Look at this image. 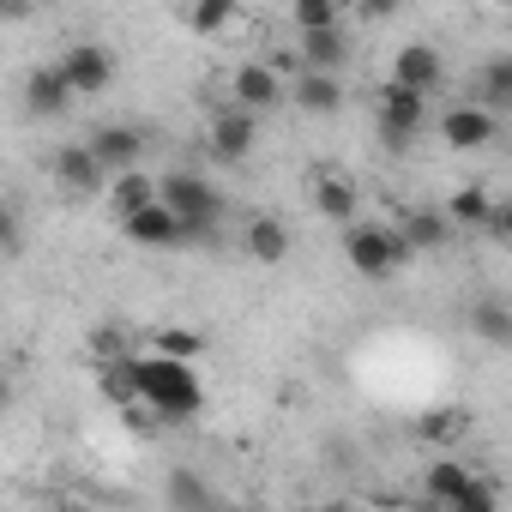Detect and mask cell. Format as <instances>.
Segmentation results:
<instances>
[{
  "label": "cell",
  "mask_w": 512,
  "mask_h": 512,
  "mask_svg": "<svg viewBox=\"0 0 512 512\" xmlns=\"http://www.w3.org/2000/svg\"><path fill=\"white\" fill-rule=\"evenodd\" d=\"M440 139L452 151H482V145H494V115H482L476 103H458L440 115Z\"/></svg>",
  "instance_id": "12"
},
{
  "label": "cell",
  "mask_w": 512,
  "mask_h": 512,
  "mask_svg": "<svg viewBox=\"0 0 512 512\" xmlns=\"http://www.w3.org/2000/svg\"><path fill=\"white\" fill-rule=\"evenodd\" d=\"M229 97H235V109H247L253 121H260L266 109H278V103H284V79H278V67H272V61H247V67H235Z\"/></svg>",
  "instance_id": "8"
},
{
  "label": "cell",
  "mask_w": 512,
  "mask_h": 512,
  "mask_svg": "<svg viewBox=\"0 0 512 512\" xmlns=\"http://www.w3.org/2000/svg\"><path fill=\"white\" fill-rule=\"evenodd\" d=\"M470 332H476L482 344L506 350V344H512V314H506V302H476V308H470Z\"/></svg>",
  "instance_id": "20"
},
{
  "label": "cell",
  "mask_w": 512,
  "mask_h": 512,
  "mask_svg": "<svg viewBox=\"0 0 512 512\" xmlns=\"http://www.w3.org/2000/svg\"><path fill=\"white\" fill-rule=\"evenodd\" d=\"M422 500H434L440 512H494V488L464 464H434L422 476Z\"/></svg>",
  "instance_id": "3"
},
{
  "label": "cell",
  "mask_w": 512,
  "mask_h": 512,
  "mask_svg": "<svg viewBox=\"0 0 512 512\" xmlns=\"http://www.w3.org/2000/svg\"><path fill=\"white\" fill-rule=\"evenodd\" d=\"M482 229H488L494 241H506V235H512V205H500V199H494V205H488V217H482Z\"/></svg>",
  "instance_id": "30"
},
{
  "label": "cell",
  "mask_w": 512,
  "mask_h": 512,
  "mask_svg": "<svg viewBox=\"0 0 512 512\" xmlns=\"http://www.w3.org/2000/svg\"><path fill=\"white\" fill-rule=\"evenodd\" d=\"M338 25V7L332 0H296V31L308 37V31H332Z\"/></svg>",
  "instance_id": "28"
},
{
  "label": "cell",
  "mask_w": 512,
  "mask_h": 512,
  "mask_svg": "<svg viewBox=\"0 0 512 512\" xmlns=\"http://www.w3.org/2000/svg\"><path fill=\"white\" fill-rule=\"evenodd\" d=\"M344 55H350V43H344V31H338V25H332V31H308V37H302V73H332V79H338Z\"/></svg>",
  "instance_id": "17"
},
{
  "label": "cell",
  "mask_w": 512,
  "mask_h": 512,
  "mask_svg": "<svg viewBox=\"0 0 512 512\" xmlns=\"http://www.w3.org/2000/svg\"><path fill=\"white\" fill-rule=\"evenodd\" d=\"M344 253H350V266H356L362 278H386V272H398V260H404V247H398V235H392L386 223H350Z\"/></svg>",
  "instance_id": "4"
},
{
  "label": "cell",
  "mask_w": 512,
  "mask_h": 512,
  "mask_svg": "<svg viewBox=\"0 0 512 512\" xmlns=\"http://www.w3.org/2000/svg\"><path fill=\"white\" fill-rule=\"evenodd\" d=\"M85 151L97 157V169H103V175H133V169H139V157H145V133H139V127H121V121H109V127H97V133L85 139Z\"/></svg>",
  "instance_id": "7"
},
{
  "label": "cell",
  "mask_w": 512,
  "mask_h": 512,
  "mask_svg": "<svg viewBox=\"0 0 512 512\" xmlns=\"http://www.w3.org/2000/svg\"><path fill=\"white\" fill-rule=\"evenodd\" d=\"M247 253H253L260 266H278L284 253H290V229H284L278 217H253V223H247Z\"/></svg>",
  "instance_id": "18"
},
{
  "label": "cell",
  "mask_w": 512,
  "mask_h": 512,
  "mask_svg": "<svg viewBox=\"0 0 512 512\" xmlns=\"http://www.w3.org/2000/svg\"><path fill=\"white\" fill-rule=\"evenodd\" d=\"M392 235H398L404 253H440V247L452 241V223H446L440 211H422V205H416V211H404V223H398Z\"/></svg>",
  "instance_id": "15"
},
{
  "label": "cell",
  "mask_w": 512,
  "mask_h": 512,
  "mask_svg": "<svg viewBox=\"0 0 512 512\" xmlns=\"http://www.w3.org/2000/svg\"><path fill=\"white\" fill-rule=\"evenodd\" d=\"M512 103V55H494L488 67H482V115H494V109H506Z\"/></svg>",
  "instance_id": "21"
},
{
  "label": "cell",
  "mask_w": 512,
  "mask_h": 512,
  "mask_svg": "<svg viewBox=\"0 0 512 512\" xmlns=\"http://www.w3.org/2000/svg\"><path fill=\"white\" fill-rule=\"evenodd\" d=\"M253 139H260V121H253L247 109L223 103V109L211 115V157H217V163H241V157L253 151Z\"/></svg>",
  "instance_id": "9"
},
{
  "label": "cell",
  "mask_w": 512,
  "mask_h": 512,
  "mask_svg": "<svg viewBox=\"0 0 512 512\" xmlns=\"http://www.w3.org/2000/svg\"><path fill=\"white\" fill-rule=\"evenodd\" d=\"M55 181H61V193L67 199H91V193H103V169H97V157L85 151V145H61L55 151Z\"/></svg>",
  "instance_id": "11"
},
{
  "label": "cell",
  "mask_w": 512,
  "mask_h": 512,
  "mask_svg": "<svg viewBox=\"0 0 512 512\" xmlns=\"http://www.w3.org/2000/svg\"><path fill=\"white\" fill-rule=\"evenodd\" d=\"M55 73L67 79V91H73V97H97V91H109L115 61H109V49H103V43H73V49L55 61Z\"/></svg>",
  "instance_id": "6"
},
{
  "label": "cell",
  "mask_w": 512,
  "mask_h": 512,
  "mask_svg": "<svg viewBox=\"0 0 512 512\" xmlns=\"http://www.w3.org/2000/svg\"><path fill=\"white\" fill-rule=\"evenodd\" d=\"M284 103H296L302 115H338L344 109V85L332 73H296V85H284Z\"/></svg>",
  "instance_id": "14"
},
{
  "label": "cell",
  "mask_w": 512,
  "mask_h": 512,
  "mask_svg": "<svg viewBox=\"0 0 512 512\" xmlns=\"http://www.w3.org/2000/svg\"><path fill=\"white\" fill-rule=\"evenodd\" d=\"M205 350V338L199 332H157V350L151 356H169V362H193Z\"/></svg>",
  "instance_id": "29"
},
{
  "label": "cell",
  "mask_w": 512,
  "mask_h": 512,
  "mask_svg": "<svg viewBox=\"0 0 512 512\" xmlns=\"http://www.w3.org/2000/svg\"><path fill=\"white\" fill-rule=\"evenodd\" d=\"M73 109V91H67V79L55 73V67H31V79H25V115H37V121H55V115H67Z\"/></svg>",
  "instance_id": "13"
},
{
  "label": "cell",
  "mask_w": 512,
  "mask_h": 512,
  "mask_svg": "<svg viewBox=\"0 0 512 512\" xmlns=\"http://www.w3.org/2000/svg\"><path fill=\"white\" fill-rule=\"evenodd\" d=\"M314 199H320V211L338 217V223L356 217V181H344V175H320V181H314Z\"/></svg>",
  "instance_id": "22"
},
{
  "label": "cell",
  "mask_w": 512,
  "mask_h": 512,
  "mask_svg": "<svg viewBox=\"0 0 512 512\" xmlns=\"http://www.w3.org/2000/svg\"><path fill=\"white\" fill-rule=\"evenodd\" d=\"M133 380H139V404L157 416V422H187L199 404H205V386L187 362H169V356H133Z\"/></svg>",
  "instance_id": "1"
},
{
  "label": "cell",
  "mask_w": 512,
  "mask_h": 512,
  "mask_svg": "<svg viewBox=\"0 0 512 512\" xmlns=\"http://www.w3.org/2000/svg\"><path fill=\"white\" fill-rule=\"evenodd\" d=\"M157 205L187 229V241H211L217 223H223V193L205 175H193V169H169L157 181Z\"/></svg>",
  "instance_id": "2"
},
{
  "label": "cell",
  "mask_w": 512,
  "mask_h": 512,
  "mask_svg": "<svg viewBox=\"0 0 512 512\" xmlns=\"http://www.w3.org/2000/svg\"><path fill=\"white\" fill-rule=\"evenodd\" d=\"M440 73H446V61H440V49H434V43H404V49H398V61H392V79H386V85H404V91L428 97V91L440 85Z\"/></svg>",
  "instance_id": "10"
},
{
  "label": "cell",
  "mask_w": 512,
  "mask_h": 512,
  "mask_svg": "<svg viewBox=\"0 0 512 512\" xmlns=\"http://www.w3.org/2000/svg\"><path fill=\"white\" fill-rule=\"evenodd\" d=\"M169 506H181V512H217V500H211V488H205L199 470H175L169 476Z\"/></svg>",
  "instance_id": "23"
},
{
  "label": "cell",
  "mask_w": 512,
  "mask_h": 512,
  "mask_svg": "<svg viewBox=\"0 0 512 512\" xmlns=\"http://www.w3.org/2000/svg\"><path fill=\"white\" fill-rule=\"evenodd\" d=\"M488 205H494V193H488V187H458V193H452V205H446L440 217H446V223H464V229H476V223L488 217Z\"/></svg>",
  "instance_id": "24"
},
{
  "label": "cell",
  "mask_w": 512,
  "mask_h": 512,
  "mask_svg": "<svg viewBox=\"0 0 512 512\" xmlns=\"http://www.w3.org/2000/svg\"><path fill=\"white\" fill-rule=\"evenodd\" d=\"M187 25H193L199 37L229 31V25H235V0H199V7H187Z\"/></svg>",
  "instance_id": "25"
},
{
  "label": "cell",
  "mask_w": 512,
  "mask_h": 512,
  "mask_svg": "<svg viewBox=\"0 0 512 512\" xmlns=\"http://www.w3.org/2000/svg\"><path fill=\"white\" fill-rule=\"evenodd\" d=\"M19 247H25V217L13 199H0V260H13Z\"/></svg>",
  "instance_id": "27"
},
{
  "label": "cell",
  "mask_w": 512,
  "mask_h": 512,
  "mask_svg": "<svg viewBox=\"0 0 512 512\" xmlns=\"http://www.w3.org/2000/svg\"><path fill=\"white\" fill-rule=\"evenodd\" d=\"M7 404H13V380H7V374H0V410H7Z\"/></svg>",
  "instance_id": "31"
},
{
  "label": "cell",
  "mask_w": 512,
  "mask_h": 512,
  "mask_svg": "<svg viewBox=\"0 0 512 512\" xmlns=\"http://www.w3.org/2000/svg\"><path fill=\"white\" fill-rule=\"evenodd\" d=\"M422 121H428V97H416V91H404V85H386V91H380V139H386L392 151H410L416 133H422Z\"/></svg>",
  "instance_id": "5"
},
{
  "label": "cell",
  "mask_w": 512,
  "mask_h": 512,
  "mask_svg": "<svg viewBox=\"0 0 512 512\" xmlns=\"http://www.w3.org/2000/svg\"><path fill=\"white\" fill-rule=\"evenodd\" d=\"M109 205H115V217L127 223L133 211L157 205V181H151V175H139V169H133V175H115V187H109Z\"/></svg>",
  "instance_id": "19"
},
{
  "label": "cell",
  "mask_w": 512,
  "mask_h": 512,
  "mask_svg": "<svg viewBox=\"0 0 512 512\" xmlns=\"http://www.w3.org/2000/svg\"><path fill=\"white\" fill-rule=\"evenodd\" d=\"M127 241H139V247H187V229L163 211V205H145V211H133L127 223Z\"/></svg>",
  "instance_id": "16"
},
{
  "label": "cell",
  "mask_w": 512,
  "mask_h": 512,
  "mask_svg": "<svg viewBox=\"0 0 512 512\" xmlns=\"http://www.w3.org/2000/svg\"><path fill=\"white\" fill-rule=\"evenodd\" d=\"M103 392L127 410V404H139V380H133V356H121V362H103Z\"/></svg>",
  "instance_id": "26"
},
{
  "label": "cell",
  "mask_w": 512,
  "mask_h": 512,
  "mask_svg": "<svg viewBox=\"0 0 512 512\" xmlns=\"http://www.w3.org/2000/svg\"><path fill=\"white\" fill-rule=\"evenodd\" d=\"M410 512H440V506H434V500H416V506H410Z\"/></svg>",
  "instance_id": "32"
}]
</instances>
